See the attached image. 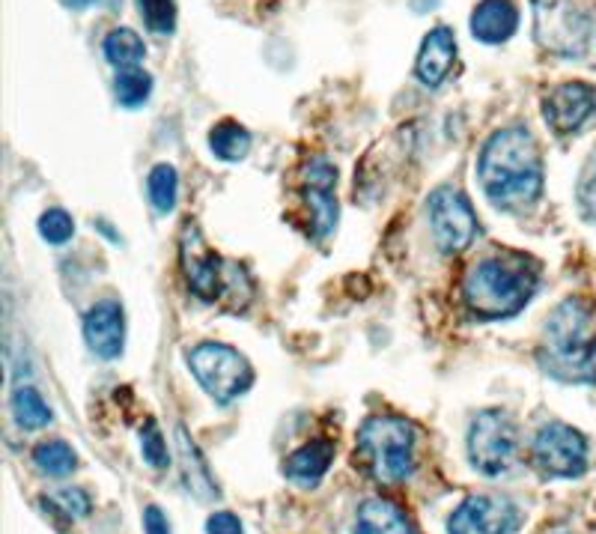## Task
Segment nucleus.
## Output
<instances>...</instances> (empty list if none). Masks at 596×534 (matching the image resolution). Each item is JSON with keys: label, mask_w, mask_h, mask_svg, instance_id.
<instances>
[{"label": "nucleus", "mask_w": 596, "mask_h": 534, "mask_svg": "<svg viewBox=\"0 0 596 534\" xmlns=\"http://www.w3.org/2000/svg\"><path fill=\"white\" fill-rule=\"evenodd\" d=\"M141 3V15H144V22H147L149 31H156V34H173V27H177V7H173V0H137Z\"/></svg>", "instance_id": "obj_26"}, {"label": "nucleus", "mask_w": 596, "mask_h": 534, "mask_svg": "<svg viewBox=\"0 0 596 534\" xmlns=\"http://www.w3.org/2000/svg\"><path fill=\"white\" fill-rule=\"evenodd\" d=\"M477 173L492 204L501 209H525L543 192L540 147L525 125L501 129L486 141Z\"/></svg>", "instance_id": "obj_1"}, {"label": "nucleus", "mask_w": 596, "mask_h": 534, "mask_svg": "<svg viewBox=\"0 0 596 534\" xmlns=\"http://www.w3.org/2000/svg\"><path fill=\"white\" fill-rule=\"evenodd\" d=\"M358 454L379 484L397 487L415 472V427L397 415H373L361 424Z\"/></svg>", "instance_id": "obj_4"}, {"label": "nucleus", "mask_w": 596, "mask_h": 534, "mask_svg": "<svg viewBox=\"0 0 596 534\" xmlns=\"http://www.w3.org/2000/svg\"><path fill=\"white\" fill-rule=\"evenodd\" d=\"M531 457L543 475L579 477L587 469V439L570 424H546L531 445Z\"/></svg>", "instance_id": "obj_10"}, {"label": "nucleus", "mask_w": 596, "mask_h": 534, "mask_svg": "<svg viewBox=\"0 0 596 534\" xmlns=\"http://www.w3.org/2000/svg\"><path fill=\"white\" fill-rule=\"evenodd\" d=\"M177 448H180L182 472H185V487L192 489L194 496H200V499H215L218 487H215L209 466H206V460L197 451V445L192 442V436L185 433V427H177Z\"/></svg>", "instance_id": "obj_18"}, {"label": "nucleus", "mask_w": 596, "mask_h": 534, "mask_svg": "<svg viewBox=\"0 0 596 534\" xmlns=\"http://www.w3.org/2000/svg\"><path fill=\"white\" fill-rule=\"evenodd\" d=\"M69 3H72V7H78V10H81V7H87L90 0H69Z\"/></svg>", "instance_id": "obj_33"}, {"label": "nucleus", "mask_w": 596, "mask_h": 534, "mask_svg": "<svg viewBox=\"0 0 596 534\" xmlns=\"http://www.w3.org/2000/svg\"><path fill=\"white\" fill-rule=\"evenodd\" d=\"M596 114V87L585 81H570V84H558L555 90L546 96L543 102V117L546 123L561 132V135H573L582 125Z\"/></svg>", "instance_id": "obj_12"}, {"label": "nucleus", "mask_w": 596, "mask_h": 534, "mask_svg": "<svg viewBox=\"0 0 596 534\" xmlns=\"http://www.w3.org/2000/svg\"><path fill=\"white\" fill-rule=\"evenodd\" d=\"M516 27L519 10L513 7V0H484V3H477V10L472 12L474 39H481L486 46L507 43L510 36L516 34Z\"/></svg>", "instance_id": "obj_15"}, {"label": "nucleus", "mask_w": 596, "mask_h": 534, "mask_svg": "<svg viewBox=\"0 0 596 534\" xmlns=\"http://www.w3.org/2000/svg\"><path fill=\"white\" fill-rule=\"evenodd\" d=\"M522 523V513L513 501L498 496H472L450 513V534H513Z\"/></svg>", "instance_id": "obj_11"}, {"label": "nucleus", "mask_w": 596, "mask_h": 534, "mask_svg": "<svg viewBox=\"0 0 596 534\" xmlns=\"http://www.w3.org/2000/svg\"><path fill=\"white\" fill-rule=\"evenodd\" d=\"M355 534H415L397 505L388 499H367L355 517Z\"/></svg>", "instance_id": "obj_17"}, {"label": "nucleus", "mask_w": 596, "mask_h": 534, "mask_svg": "<svg viewBox=\"0 0 596 534\" xmlns=\"http://www.w3.org/2000/svg\"><path fill=\"white\" fill-rule=\"evenodd\" d=\"M117 99L123 108H141V105L149 99V90H153V78H149L144 69H123L117 75Z\"/></svg>", "instance_id": "obj_25"}, {"label": "nucleus", "mask_w": 596, "mask_h": 534, "mask_svg": "<svg viewBox=\"0 0 596 534\" xmlns=\"http://www.w3.org/2000/svg\"><path fill=\"white\" fill-rule=\"evenodd\" d=\"M101 51H105V60L117 69H135L144 54H147V46H144V39L135 34V31H129V27H117L111 34L105 36V43H101Z\"/></svg>", "instance_id": "obj_19"}, {"label": "nucleus", "mask_w": 596, "mask_h": 534, "mask_svg": "<svg viewBox=\"0 0 596 534\" xmlns=\"http://www.w3.org/2000/svg\"><path fill=\"white\" fill-rule=\"evenodd\" d=\"M177 192H180V177L173 171V165H156L147 180L149 204L156 206V213L168 216L177 206Z\"/></svg>", "instance_id": "obj_23"}, {"label": "nucleus", "mask_w": 596, "mask_h": 534, "mask_svg": "<svg viewBox=\"0 0 596 534\" xmlns=\"http://www.w3.org/2000/svg\"><path fill=\"white\" fill-rule=\"evenodd\" d=\"M537 39L561 58H582L591 39V19L563 0H537Z\"/></svg>", "instance_id": "obj_8"}, {"label": "nucleus", "mask_w": 596, "mask_h": 534, "mask_svg": "<svg viewBox=\"0 0 596 534\" xmlns=\"http://www.w3.org/2000/svg\"><path fill=\"white\" fill-rule=\"evenodd\" d=\"M519 448V433L513 418L501 410H486L472 421L469 454L477 472L496 477L513 466Z\"/></svg>", "instance_id": "obj_7"}, {"label": "nucleus", "mask_w": 596, "mask_h": 534, "mask_svg": "<svg viewBox=\"0 0 596 534\" xmlns=\"http://www.w3.org/2000/svg\"><path fill=\"white\" fill-rule=\"evenodd\" d=\"M206 532L209 534H242V523H239V517H233V513L218 511L209 517Z\"/></svg>", "instance_id": "obj_31"}, {"label": "nucleus", "mask_w": 596, "mask_h": 534, "mask_svg": "<svg viewBox=\"0 0 596 534\" xmlns=\"http://www.w3.org/2000/svg\"><path fill=\"white\" fill-rule=\"evenodd\" d=\"M307 206L314 213V233L319 239H326L335 224H338V201H335V189H314L307 185Z\"/></svg>", "instance_id": "obj_24"}, {"label": "nucleus", "mask_w": 596, "mask_h": 534, "mask_svg": "<svg viewBox=\"0 0 596 534\" xmlns=\"http://www.w3.org/2000/svg\"><path fill=\"white\" fill-rule=\"evenodd\" d=\"M209 147L218 159L224 161H242L248 156L251 149V135L233 120H224V123H218L209 132Z\"/></svg>", "instance_id": "obj_21"}, {"label": "nucleus", "mask_w": 596, "mask_h": 534, "mask_svg": "<svg viewBox=\"0 0 596 534\" xmlns=\"http://www.w3.org/2000/svg\"><path fill=\"white\" fill-rule=\"evenodd\" d=\"M12 415L19 421V427L24 430H39L51 424V410L48 403L42 400V395L31 386H22L12 391Z\"/></svg>", "instance_id": "obj_20"}, {"label": "nucleus", "mask_w": 596, "mask_h": 534, "mask_svg": "<svg viewBox=\"0 0 596 534\" xmlns=\"http://www.w3.org/2000/svg\"><path fill=\"white\" fill-rule=\"evenodd\" d=\"M180 260L185 281H188V287H192L203 302H218V299L224 296H236L239 284L248 281L245 272H242V266L224 263L203 242L197 224H185V230H182Z\"/></svg>", "instance_id": "obj_5"}, {"label": "nucleus", "mask_w": 596, "mask_h": 534, "mask_svg": "<svg viewBox=\"0 0 596 534\" xmlns=\"http://www.w3.org/2000/svg\"><path fill=\"white\" fill-rule=\"evenodd\" d=\"M575 201H579V213L587 221H596V149L587 156L582 177L575 182Z\"/></svg>", "instance_id": "obj_27"}, {"label": "nucleus", "mask_w": 596, "mask_h": 534, "mask_svg": "<svg viewBox=\"0 0 596 534\" xmlns=\"http://www.w3.org/2000/svg\"><path fill=\"white\" fill-rule=\"evenodd\" d=\"M188 367L197 376L203 391L218 403H230L245 395L254 383V371L245 355L227 343H197L188 353Z\"/></svg>", "instance_id": "obj_6"}, {"label": "nucleus", "mask_w": 596, "mask_h": 534, "mask_svg": "<svg viewBox=\"0 0 596 534\" xmlns=\"http://www.w3.org/2000/svg\"><path fill=\"white\" fill-rule=\"evenodd\" d=\"M84 338H87V347L99 359H117L123 353L125 341V319L123 307L117 302H99L87 311L84 317Z\"/></svg>", "instance_id": "obj_13"}, {"label": "nucleus", "mask_w": 596, "mask_h": 534, "mask_svg": "<svg viewBox=\"0 0 596 534\" xmlns=\"http://www.w3.org/2000/svg\"><path fill=\"white\" fill-rule=\"evenodd\" d=\"M57 505V508H63V511L72 517V520H78V517H87L90 513V496L84 493V489H75V487H69V489H60L57 493L54 499H51Z\"/></svg>", "instance_id": "obj_30"}, {"label": "nucleus", "mask_w": 596, "mask_h": 534, "mask_svg": "<svg viewBox=\"0 0 596 534\" xmlns=\"http://www.w3.org/2000/svg\"><path fill=\"white\" fill-rule=\"evenodd\" d=\"M34 463L36 469L46 472L48 477H66L75 472V466H78V457H75V451H72L66 442L51 439V442L36 445Z\"/></svg>", "instance_id": "obj_22"}, {"label": "nucleus", "mask_w": 596, "mask_h": 534, "mask_svg": "<svg viewBox=\"0 0 596 534\" xmlns=\"http://www.w3.org/2000/svg\"><path fill=\"white\" fill-rule=\"evenodd\" d=\"M540 364L563 383H596V314L585 299H567L543 331Z\"/></svg>", "instance_id": "obj_2"}, {"label": "nucleus", "mask_w": 596, "mask_h": 534, "mask_svg": "<svg viewBox=\"0 0 596 534\" xmlns=\"http://www.w3.org/2000/svg\"><path fill=\"white\" fill-rule=\"evenodd\" d=\"M39 233H42V239L51 242V245H63V242H69L72 233H75V221H72V216L63 213V209H48L46 216L39 218Z\"/></svg>", "instance_id": "obj_29"}, {"label": "nucleus", "mask_w": 596, "mask_h": 534, "mask_svg": "<svg viewBox=\"0 0 596 534\" xmlns=\"http://www.w3.org/2000/svg\"><path fill=\"white\" fill-rule=\"evenodd\" d=\"M429 224H433V236L445 254H460L477 236V216H474L469 197L450 185H441L429 194Z\"/></svg>", "instance_id": "obj_9"}, {"label": "nucleus", "mask_w": 596, "mask_h": 534, "mask_svg": "<svg viewBox=\"0 0 596 534\" xmlns=\"http://www.w3.org/2000/svg\"><path fill=\"white\" fill-rule=\"evenodd\" d=\"M144 532L147 534H170L168 517H165V513H161V508H156V505H149L147 511H144Z\"/></svg>", "instance_id": "obj_32"}, {"label": "nucleus", "mask_w": 596, "mask_h": 534, "mask_svg": "<svg viewBox=\"0 0 596 534\" xmlns=\"http://www.w3.org/2000/svg\"><path fill=\"white\" fill-rule=\"evenodd\" d=\"M537 290V269L519 254H489L465 272V307L484 319H507L528 305Z\"/></svg>", "instance_id": "obj_3"}, {"label": "nucleus", "mask_w": 596, "mask_h": 534, "mask_svg": "<svg viewBox=\"0 0 596 534\" xmlns=\"http://www.w3.org/2000/svg\"><path fill=\"white\" fill-rule=\"evenodd\" d=\"M331 460H335V445L328 439H316V442L302 445L295 454L287 457L283 463V475L290 477L299 487H316L326 472L331 469Z\"/></svg>", "instance_id": "obj_16"}, {"label": "nucleus", "mask_w": 596, "mask_h": 534, "mask_svg": "<svg viewBox=\"0 0 596 534\" xmlns=\"http://www.w3.org/2000/svg\"><path fill=\"white\" fill-rule=\"evenodd\" d=\"M141 451H144V460H147L153 469H165L170 463L168 445H165V436L158 430L156 421H147V424L141 427Z\"/></svg>", "instance_id": "obj_28"}, {"label": "nucleus", "mask_w": 596, "mask_h": 534, "mask_svg": "<svg viewBox=\"0 0 596 534\" xmlns=\"http://www.w3.org/2000/svg\"><path fill=\"white\" fill-rule=\"evenodd\" d=\"M453 60H457V36H453V31L450 27L429 31L424 46H421V54H417V78L424 81L427 87H439L441 81L450 75Z\"/></svg>", "instance_id": "obj_14"}]
</instances>
